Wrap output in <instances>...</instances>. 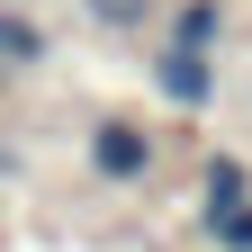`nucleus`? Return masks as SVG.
Returning a JSON list of instances; mask_svg holds the SVG:
<instances>
[{
	"instance_id": "nucleus-1",
	"label": "nucleus",
	"mask_w": 252,
	"mask_h": 252,
	"mask_svg": "<svg viewBox=\"0 0 252 252\" xmlns=\"http://www.w3.org/2000/svg\"><path fill=\"white\" fill-rule=\"evenodd\" d=\"M90 171H99V180H144L153 171V135H144V126H126V117H99V126H90Z\"/></svg>"
},
{
	"instance_id": "nucleus-2",
	"label": "nucleus",
	"mask_w": 252,
	"mask_h": 252,
	"mask_svg": "<svg viewBox=\"0 0 252 252\" xmlns=\"http://www.w3.org/2000/svg\"><path fill=\"white\" fill-rule=\"evenodd\" d=\"M153 81H162V99H171V108H207V99H216L207 54H162V63H153Z\"/></svg>"
},
{
	"instance_id": "nucleus-3",
	"label": "nucleus",
	"mask_w": 252,
	"mask_h": 252,
	"mask_svg": "<svg viewBox=\"0 0 252 252\" xmlns=\"http://www.w3.org/2000/svg\"><path fill=\"white\" fill-rule=\"evenodd\" d=\"M198 234L216 252H252V198H207L198 207Z\"/></svg>"
},
{
	"instance_id": "nucleus-4",
	"label": "nucleus",
	"mask_w": 252,
	"mask_h": 252,
	"mask_svg": "<svg viewBox=\"0 0 252 252\" xmlns=\"http://www.w3.org/2000/svg\"><path fill=\"white\" fill-rule=\"evenodd\" d=\"M27 63H45V27L27 9H0V72H27Z\"/></svg>"
},
{
	"instance_id": "nucleus-5",
	"label": "nucleus",
	"mask_w": 252,
	"mask_h": 252,
	"mask_svg": "<svg viewBox=\"0 0 252 252\" xmlns=\"http://www.w3.org/2000/svg\"><path fill=\"white\" fill-rule=\"evenodd\" d=\"M216 36H225V9H216V0H180V18H171V54H207Z\"/></svg>"
},
{
	"instance_id": "nucleus-6",
	"label": "nucleus",
	"mask_w": 252,
	"mask_h": 252,
	"mask_svg": "<svg viewBox=\"0 0 252 252\" xmlns=\"http://www.w3.org/2000/svg\"><path fill=\"white\" fill-rule=\"evenodd\" d=\"M207 198H252V171L234 153H207Z\"/></svg>"
},
{
	"instance_id": "nucleus-7",
	"label": "nucleus",
	"mask_w": 252,
	"mask_h": 252,
	"mask_svg": "<svg viewBox=\"0 0 252 252\" xmlns=\"http://www.w3.org/2000/svg\"><path fill=\"white\" fill-rule=\"evenodd\" d=\"M90 18H99V27H135V18H144V0H90Z\"/></svg>"
},
{
	"instance_id": "nucleus-8",
	"label": "nucleus",
	"mask_w": 252,
	"mask_h": 252,
	"mask_svg": "<svg viewBox=\"0 0 252 252\" xmlns=\"http://www.w3.org/2000/svg\"><path fill=\"white\" fill-rule=\"evenodd\" d=\"M0 81H9V72H0Z\"/></svg>"
}]
</instances>
